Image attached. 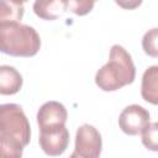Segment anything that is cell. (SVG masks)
Segmentation results:
<instances>
[{"label":"cell","mask_w":158,"mask_h":158,"mask_svg":"<svg viewBox=\"0 0 158 158\" xmlns=\"http://www.w3.org/2000/svg\"><path fill=\"white\" fill-rule=\"evenodd\" d=\"M42 151L52 157L60 156L65 152L69 143V131L65 126L41 131L38 138Z\"/></svg>","instance_id":"obj_6"},{"label":"cell","mask_w":158,"mask_h":158,"mask_svg":"<svg viewBox=\"0 0 158 158\" xmlns=\"http://www.w3.org/2000/svg\"><path fill=\"white\" fill-rule=\"evenodd\" d=\"M68 117L67 109L58 101L44 102L37 112V123L40 131H46L60 126H65Z\"/></svg>","instance_id":"obj_7"},{"label":"cell","mask_w":158,"mask_h":158,"mask_svg":"<svg viewBox=\"0 0 158 158\" xmlns=\"http://www.w3.org/2000/svg\"><path fill=\"white\" fill-rule=\"evenodd\" d=\"M23 16V2L2 0L0 2V22H21Z\"/></svg>","instance_id":"obj_11"},{"label":"cell","mask_w":158,"mask_h":158,"mask_svg":"<svg viewBox=\"0 0 158 158\" xmlns=\"http://www.w3.org/2000/svg\"><path fill=\"white\" fill-rule=\"evenodd\" d=\"M95 2L94 1H88V0H72L68 1V9L70 11H73L75 15L83 16L86 15L88 12L91 11V9L94 7Z\"/></svg>","instance_id":"obj_15"},{"label":"cell","mask_w":158,"mask_h":158,"mask_svg":"<svg viewBox=\"0 0 158 158\" xmlns=\"http://www.w3.org/2000/svg\"><path fill=\"white\" fill-rule=\"evenodd\" d=\"M135 77L136 67L131 54L122 46L114 44L110 49L109 62L96 72L95 83L104 91H115L132 84Z\"/></svg>","instance_id":"obj_1"},{"label":"cell","mask_w":158,"mask_h":158,"mask_svg":"<svg viewBox=\"0 0 158 158\" xmlns=\"http://www.w3.org/2000/svg\"><path fill=\"white\" fill-rule=\"evenodd\" d=\"M141 95L149 104L158 105V65L147 68L142 75Z\"/></svg>","instance_id":"obj_8"},{"label":"cell","mask_w":158,"mask_h":158,"mask_svg":"<svg viewBox=\"0 0 158 158\" xmlns=\"http://www.w3.org/2000/svg\"><path fill=\"white\" fill-rule=\"evenodd\" d=\"M0 137L20 142L23 147L30 143V122L17 104H2L0 106Z\"/></svg>","instance_id":"obj_3"},{"label":"cell","mask_w":158,"mask_h":158,"mask_svg":"<svg viewBox=\"0 0 158 158\" xmlns=\"http://www.w3.org/2000/svg\"><path fill=\"white\" fill-rule=\"evenodd\" d=\"M41 47L37 31L21 22H0V48L14 57H32Z\"/></svg>","instance_id":"obj_2"},{"label":"cell","mask_w":158,"mask_h":158,"mask_svg":"<svg viewBox=\"0 0 158 158\" xmlns=\"http://www.w3.org/2000/svg\"><path fill=\"white\" fill-rule=\"evenodd\" d=\"M143 146L153 152H158V122L149 123L142 132Z\"/></svg>","instance_id":"obj_14"},{"label":"cell","mask_w":158,"mask_h":158,"mask_svg":"<svg viewBox=\"0 0 158 158\" xmlns=\"http://www.w3.org/2000/svg\"><path fill=\"white\" fill-rule=\"evenodd\" d=\"M116 2H117L120 6L128 7V9H130V7H133V6H137V5H139V4H141V1H136L135 4H130V2H128V4H126V2H121V1H116Z\"/></svg>","instance_id":"obj_16"},{"label":"cell","mask_w":158,"mask_h":158,"mask_svg":"<svg viewBox=\"0 0 158 158\" xmlns=\"http://www.w3.org/2000/svg\"><path fill=\"white\" fill-rule=\"evenodd\" d=\"M68 10V1L64 0H46L35 1L33 11L43 20H56Z\"/></svg>","instance_id":"obj_9"},{"label":"cell","mask_w":158,"mask_h":158,"mask_svg":"<svg viewBox=\"0 0 158 158\" xmlns=\"http://www.w3.org/2000/svg\"><path fill=\"white\" fill-rule=\"evenodd\" d=\"M22 86L21 74L10 65L0 67V94L1 95H14Z\"/></svg>","instance_id":"obj_10"},{"label":"cell","mask_w":158,"mask_h":158,"mask_svg":"<svg viewBox=\"0 0 158 158\" xmlns=\"http://www.w3.org/2000/svg\"><path fill=\"white\" fill-rule=\"evenodd\" d=\"M101 148V135L94 126L85 123L77 130L74 152L80 158H100Z\"/></svg>","instance_id":"obj_4"},{"label":"cell","mask_w":158,"mask_h":158,"mask_svg":"<svg viewBox=\"0 0 158 158\" xmlns=\"http://www.w3.org/2000/svg\"><path fill=\"white\" fill-rule=\"evenodd\" d=\"M23 146L14 139L0 137V158H21Z\"/></svg>","instance_id":"obj_12"},{"label":"cell","mask_w":158,"mask_h":158,"mask_svg":"<svg viewBox=\"0 0 158 158\" xmlns=\"http://www.w3.org/2000/svg\"><path fill=\"white\" fill-rule=\"evenodd\" d=\"M149 125V112L137 104L126 106L118 116L120 128L130 136L142 133Z\"/></svg>","instance_id":"obj_5"},{"label":"cell","mask_w":158,"mask_h":158,"mask_svg":"<svg viewBox=\"0 0 158 158\" xmlns=\"http://www.w3.org/2000/svg\"><path fill=\"white\" fill-rule=\"evenodd\" d=\"M69 158H80V157H79V156H78L75 152H73V153L70 154V157H69Z\"/></svg>","instance_id":"obj_17"},{"label":"cell","mask_w":158,"mask_h":158,"mask_svg":"<svg viewBox=\"0 0 158 158\" xmlns=\"http://www.w3.org/2000/svg\"><path fill=\"white\" fill-rule=\"evenodd\" d=\"M142 48L149 57L158 58V27L148 30L142 38Z\"/></svg>","instance_id":"obj_13"}]
</instances>
